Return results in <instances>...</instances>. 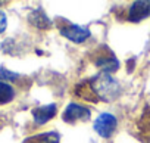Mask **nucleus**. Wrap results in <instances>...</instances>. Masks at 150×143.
I'll use <instances>...</instances> for the list:
<instances>
[{
    "instance_id": "obj_6",
    "label": "nucleus",
    "mask_w": 150,
    "mask_h": 143,
    "mask_svg": "<svg viewBox=\"0 0 150 143\" xmlns=\"http://www.w3.org/2000/svg\"><path fill=\"white\" fill-rule=\"evenodd\" d=\"M56 111H57V106L54 103L44 105V106H40L33 111V118H34L35 124H44L56 115Z\"/></svg>"
},
{
    "instance_id": "obj_2",
    "label": "nucleus",
    "mask_w": 150,
    "mask_h": 143,
    "mask_svg": "<svg viewBox=\"0 0 150 143\" xmlns=\"http://www.w3.org/2000/svg\"><path fill=\"white\" fill-rule=\"evenodd\" d=\"M116 124H118V121H116V118L112 114L103 112V114H100L96 118V121L93 124V128H94V131L99 136H102L105 139H109L113 134V131L116 128Z\"/></svg>"
},
{
    "instance_id": "obj_9",
    "label": "nucleus",
    "mask_w": 150,
    "mask_h": 143,
    "mask_svg": "<svg viewBox=\"0 0 150 143\" xmlns=\"http://www.w3.org/2000/svg\"><path fill=\"white\" fill-rule=\"evenodd\" d=\"M13 97H15V90H13V87L9 86L8 83L0 81V105L9 103Z\"/></svg>"
},
{
    "instance_id": "obj_3",
    "label": "nucleus",
    "mask_w": 150,
    "mask_h": 143,
    "mask_svg": "<svg viewBox=\"0 0 150 143\" xmlns=\"http://www.w3.org/2000/svg\"><path fill=\"white\" fill-rule=\"evenodd\" d=\"M88 118H90V111L78 103H69L63 111V121L71 124L75 121H86Z\"/></svg>"
},
{
    "instance_id": "obj_13",
    "label": "nucleus",
    "mask_w": 150,
    "mask_h": 143,
    "mask_svg": "<svg viewBox=\"0 0 150 143\" xmlns=\"http://www.w3.org/2000/svg\"><path fill=\"white\" fill-rule=\"evenodd\" d=\"M0 5H2V2H0Z\"/></svg>"
},
{
    "instance_id": "obj_10",
    "label": "nucleus",
    "mask_w": 150,
    "mask_h": 143,
    "mask_svg": "<svg viewBox=\"0 0 150 143\" xmlns=\"http://www.w3.org/2000/svg\"><path fill=\"white\" fill-rule=\"evenodd\" d=\"M25 143H59V134L50 131V133H46V134L34 136Z\"/></svg>"
},
{
    "instance_id": "obj_1",
    "label": "nucleus",
    "mask_w": 150,
    "mask_h": 143,
    "mask_svg": "<svg viewBox=\"0 0 150 143\" xmlns=\"http://www.w3.org/2000/svg\"><path fill=\"white\" fill-rule=\"evenodd\" d=\"M91 90L93 93L103 102H112L115 100L121 93V86L118 80H115L110 74L102 73L91 81Z\"/></svg>"
},
{
    "instance_id": "obj_12",
    "label": "nucleus",
    "mask_w": 150,
    "mask_h": 143,
    "mask_svg": "<svg viewBox=\"0 0 150 143\" xmlns=\"http://www.w3.org/2000/svg\"><path fill=\"white\" fill-rule=\"evenodd\" d=\"M8 27V16L3 11H0V34H2Z\"/></svg>"
},
{
    "instance_id": "obj_8",
    "label": "nucleus",
    "mask_w": 150,
    "mask_h": 143,
    "mask_svg": "<svg viewBox=\"0 0 150 143\" xmlns=\"http://www.w3.org/2000/svg\"><path fill=\"white\" fill-rule=\"evenodd\" d=\"M96 65L100 69H103V73H106V74H110V73H113V71H116L119 68V62H118V59L115 56L100 58V59L96 60Z\"/></svg>"
},
{
    "instance_id": "obj_5",
    "label": "nucleus",
    "mask_w": 150,
    "mask_h": 143,
    "mask_svg": "<svg viewBox=\"0 0 150 143\" xmlns=\"http://www.w3.org/2000/svg\"><path fill=\"white\" fill-rule=\"evenodd\" d=\"M150 15V2H134L129 8L128 12V19L131 22H138L143 21L144 18H147Z\"/></svg>"
},
{
    "instance_id": "obj_11",
    "label": "nucleus",
    "mask_w": 150,
    "mask_h": 143,
    "mask_svg": "<svg viewBox=\"0 0 150 143\" xmlns=\"http://www.w3.org/2000/svg\"><path fill=\"white\" fill-rule=\"evenodd\" d=\"M19 78V74L12 73V71L6 69V68H0V81H15Z\"/></svg>"
},
{
    "instance_id": "obj_4",
    "label": "nucleus",
    "mask_w": 150,
    "mask_h": 143,
    "mask_svg": "<svg viewBox=\"0 0 150 143\" xmlns=\"http://www.w3.org/2000/svg\"><path fill=\"white\" fill-rule=\"evenodd\" d=\"M60 34L65 38H68V40H71L74 43H83V41H86L90 37V31L87 28L80 27V25H75V24L60 28Z\"/></svg>"
},
{
    "instance_id": "obj_7",
    "label": "nucleus",
    "mask_w": 150,
    "mask_h": 143,
    "mask_svg": "<svg viewBox=\"0 0 150 143\" xmlns=\"http://www.w3.org/2000/svg\"><path fill=\"white\" fill-rule=\"evenodd\" d=\"M28 19H30V22H31L34 27H37V28H40V30L49 28V27L52 25V21H50L49 16L44 14V11L40 9V8L35 9V11H33V12L30 14Z\"/></svg>"
}]
</instances>
